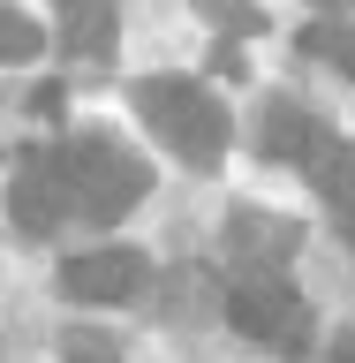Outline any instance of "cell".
Returning a JSON list of instances; mask_svg holds the SVG:
<instances>
[{"mask_svg":"<svg viewBox=\"0 0 355 363\" xmlns=\"http://www.w3.org/2000/svg\"><path fill=\"white\" fill-rule=\"evenodd\" d=\"M136 113L159 129V144L181 159V167H220L227 152V113L212 91L181 84V76H152V84H136Z\"/></svg>","mask_w":355,"mask_h":363,"instance_id":"6da1fadb","label":"cell"},{"mask_svg":"<svg viewBox=\"0 0 355 363\" xmlns=\"http://www.w3.org/2000/svg\"><path fill=\"white\" fill-rule=\"evenodd\" d=\"M68 174H76V212H84L91 227H113L121 212L144 204V189H152V167L136 152H121V144H106V136L76 144V152H68Z\"/></svg>","mask_w":355,"mask_h":363,"instance_id":"7a4b0ae2","label":"cell"},{"mask_svg":"<svg viewBox=\"0 0 355 363\" xmlns=\"http://www.w3.org/2000/svg\"><path fill=\"white\" fill-rule=\"evenodd\" d=\"M227 325L249 333V340H265V348H280V356H303V348H310V311H303L272 272H249L242 288L227 295Z\"/></svg>","mask_w":355,"mask_h":363,"instance_id":"3957f363","label":"cell"},{"mask_svg":"<svg viewBox=\"0 0 355 363\" xmlns=\"http://www.w3.org/2000/svg\"><path fill=\"white\" fill-rule=\"evenodd\" d=\"M8 212H16V227H23V235H61V220L76 212V174H68V159L30 152V159L16 167Z\"/></svg>","mask_w":355,"mask_h":363,"instance_id":"277c9868","label":"cell"},{"mask_svg":"<svg viewBox=\"0 0 355 363\" xmlns=\"http://www.w3.org/2000/svg\"><path fill=\"white\" fill-rule=\"evenodd\" d=\"M61 288L76 303H121L144 288V250H84L61 265Z\"/></svg>","mask_w":355,"mask_h":363,"instance_id":"5b68a950","label":"cell"},{"mask_svg":"<svg viewBox=\"0 0 355 363\" xmlns=\"http://www.w3.org/2000/svg\"><path fill=\"white\" fill-rule=\"evenodd\" d=\"M257 144H265V159L310 167L317 144H325V121H317L310 106H295V99H272V106H265V129H257Z\"/></svg>","mask_w":355,"mask_h":363,"instance_id":"8992f818","label":"cell"},{"mask_svg":"<svg viewBox=\"0 0 355 363\" xmlns=\"http://www.w3.org/2000/svg\"><path fill=\"white\" fill-rule=\"evenodd\" d=\"M310 182H317V197L333 204L340 220H355V144H348V136H325V144H317Z\"/></svg>","mask_w":355,"mask_h":363,"instance_id":"52a82bcc","label":"cell"},{"mask_svg":"<svg viewBox=\"0 0 355 363\" xmlns=\"http://www.w3.org/2000/svg\"><path fill=\"white\" fill-rule=\"evenodd\" d=\"M227 242H235V257H249L257 272H272V265L295 250V227H288V220H257V212H242V220L227 227Z\"/></svg>","mask_w":355,"mask_h":363,"instance_id":"ba28073f","label":"cell"},{"mask_svg":"<svg viewBox=\"0 0 355 363\" xmlns=\"http://www.w3.org/2000/svg\"><path fill=\"white\" fill-rule=\"evenodd\" d=\"M303 53H317V61H333L340 76H355V30L348 23H310V30H303Z\"/></svg>","mask_w":355,"mask_h":363,"instance_id":"9c48e42d","label":"cell"},{"mask_svg":"<svg viewBox=\"0 0 355 363\" xmlns=\"http://www.w3.org/2000/svg\"><path fill=\"white\" fill-rule=\"evenodd\" d=\"M38 53H45V30L16 8H0V61H38Z\"/></svg>","mask_w":355,"mask_h":363,"instance_id":"30bf717a","label":"cell"},{"mask_svg":"<svg viewBox=\"0 0 355 363\" xmlns=\"http://www.w3.org/2000/svg\"><path fill=\"white\" fill-rule=\"evenodd\" d=\"M106 30H113L106 8H98V0H76V23L61 30V45H68V53H98V45H106Z\"/></svg>","mask_w":355,"mask_h":363,"instance_id":"8fae6325","label":"cell"},{"mask_svg":"<svg viewBox=\"0 0 355 363\" xmlns=\"http://www.w3.org/2000/svg\"><path fill=\"white\" fill-rule=\"evenodd\" d=\"M197 8L220 23V30H242V38H249V30H265V16H257L249 0H197Z\"/></svg>","mask_w":355,"mask_h":363,"instance_id":"7c38bea8","label":"cell"},{"mask_svg":"<svg viewBox=\"0 0 355 363\" xmlns=\"http://www.w3.org/2000/svg\"><path fill=\"white\" fill-rule=\"evenodd\" d=\"M310 8H340V0H310Z\"/></svg>","mask_w":355,"mask_h":363,"instance_id":"4fadbf2b","label":"cell"},{"mask_svg":"<svg viewBox=\"0 0 355 363\" xmlns=\"http://www.w3.org/2000/svg\"><path fill=\"white\" fill-rule=\"evenodd\" d=\"M348 227H355V220H348Z\"/></svg>","mask_w":355,"mask_h":363,"instance_id":"5bb4252c","label":"cell"}]
</instances>
